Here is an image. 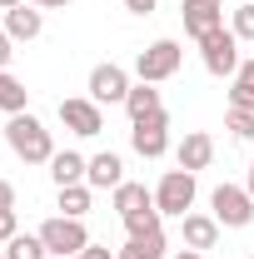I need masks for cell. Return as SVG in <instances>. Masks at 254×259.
<instances>
[{"label":"cell","instance_id":"cell-1","mask_svg":"<svg viewBox=\"0 0 254 259\" xmlns=\"http://www.w3.org/2000/svg\"><path fill=\"white\" fill-rule=\"evenodd\" d=\"M5 145H10L25 164H50V160H55L50 130L40 125L35 115H10V125H5Z\"/></svg>","mask_w":254,"mask_h":259},{"label":"cell","instance_id":"cell-2","mask_svg":"<svg viewBox=\"0 0 254 259\" xmlns=\"http://www.w3.org/2000/svg\"><path fill=\"white\" fill-rule=\"evenodd\" d=\"M190 204H194V175H190V169H164V180L155 185V209L185 220Z\"/></svg>","mask_w":254,"mask_h":259},{"label":"cell","instance_id":"cell-3","mask_svg":"<svg viewBox=\"0 0 254 259\" xmlns=\"http://www.w3.org/2000/svg\"><path fill=\"white\" fill-rule=\"evenodd\" d=\"M40 239H45V249L60 259H80V249L90 244V234L80 220H70V214H55V220H45L40 225Z\"/></svg>","mask_w":254,"mask_h":259},{"label":"cell","instance_id":"cell-4","mask_svg":"<svg viewBox=\"0 0 254 259\" xmlns=\"http://www.w3.org/2000/svg\"><path fill=\"white\" fill-rule=\"evenodd\" d=\"M199 55H204V70L209 75H239V35L234 30H209L199 40Z\"/></svg>","mask_w":254,"mask_h":259},{"label":"cell","instance_id":"cell-5","mask_svg":"<svg viewBox=\"0 0 254 259\" xmlns=\"http://www.w3.org/2000/svg\"><path fill=\"white\" fill-rule=\"evenodd\" d=\"M185 60V50L175 45V40H155L150 50H140V60H135V75L145 80V85H159V80H170L175 70Z\"/></svg>","mask_w":254,"mask_h":259},{"label":"cell","instance_id":"cell-6","mask_svg":"<svg viewBox=\"0 0 254 259\" xmlns=\"http://www.w3.org/2000/svg\"><path fill=\"white\" fill-rule=\"evenodd\" d=\"M209 204H215V220L224 229H244L254 220V194L239 190V185H220V190L209 194Z\"/></svg>","mask_w":254,"mask_h":259},{"label":"cell","instance_id":"cell-7","mask_svg":"<svg viewBox=\"0 0 254 259\" xmlns=\"http://www.w3.org/2000/svg\"><path fill=\"white\" fill-rule=\"evenodd\" d=\"M130 145H135V155L159 160V155L170 150V120H164V110H159V115H145V120H135V130H130Z\"/></svg>","mask_w":254,"mask_h":259},{"label":"cell","instance_id":"cell-8","mask_svg":"<svg viewBox=\"0 0 254 259\" xmlns=\"http://www.w3.org/2000/svg\"><path fill=\"white\" fill-rule=\"evenodd\" d=\"M125 95H130V75L120 70V65L105 60V65L90 70V100H95V105H115V100L125 105Z\"/></svg>","mask_w":254,"mask_h":259},{"label":"cell","instance_id":"cell-9","mask_svg":"<svg viewBox=\"0 0 254 259\" xmlns=\"http://www.w3.org/2000/svg\"><path fill=\"white\" fill-rule=\"evenodd\" d=\"M180 15H185V35L204 40L209 30H220V25H224V0H185Z\"/></svg>","mask_w":254,"mask_h":259},{"label":"cell","instance_id":"cell-10","mask_svg":"<svg viewBox=\"0 0 254 259\" xmlns=\"http://www.w3.org/2000/svg\"><path fill=\"white\" fill-rule=\"evenodd\" d=\"M60 120H65V130H75L80 140H90V135L105 130V115H100V105L90 95L85 100H60Z\"/></svg>","mask_w":254,"mask_h":259},{"label":"cell","instance_id":"cell-11","mask_svg":"<svg viewBox=\"0 0 254 259\" xmlns=\"http://www.w3.org/2000/svg\"><path fill=\"white\" fill-rule=\"evenodd\" d=\"M85 185L90 190H120L125 185V164H120V155H90V164H85Z\"/></svg>","mask_w":254,"mask_h":259},{"label":"cell","instance_id":"cell-12","mask_svg":"<svg viewBox=\"0 0 254 259\" xmlns=\"http://www.w3.org/2000/svg\"><path fill=\"white\" fill-rule=\"evenodd\" d=\"M175 160H180V169H190V175L209 169V160H215V140H209L204 130H194V135H185V140H180Z\"/></svg>","mask_w":254,"mask_h":259},{"label":"cell","instance_id":"cell-13","mask_svg":"<svg viewBox=\"0 0 254 259\" xmlns=\"http://www.w3.org/2000/svg\"><path fill=\"white\" fill-rule=\"evenodd\" d=\"M40 30H45L40 5H15V10H5V35H10V40H35Z\"/></svg>","mask_w":254,"mask_h":259},{"label":"cell","instance_id":"cell-14","mask_svg":"<svg viewBox=\"0 0 254 259\" xmlns=\"http://www.w3.org/2000/svg\"><path fill=\"white\" fill-rule=\"evenodd\" d=\"M215 239H220V220L215 214H185V249H215Z\"/></svg>","mask_w":254,"mask_h":259},{"label":"cell","instance_id":"cell-15","mask_svg":"<svg viewBox=\"0 0 254 259\" xmlns=\"http://www.w3.org/2000/svg\"><path fill=\"white\" fill-rule=\"evenodd\" d=\"M85 155H75V150H60V155H55V160H50V180H55V185H85Z\"/></svg>","mask_w":254,"mask_h":259},{"label":"cell","instance_id":"cell-16","mask_svg":"<svg viewBox=\"0 0 254 259\" xmlns=\"http://www.w3.org/2000/svg\"><path fill=\"white\" fill-rule=\"evenodd\" d=\"M25 105H30V90H25L10 70H0V110H5V115H25Z\"/></svg>","mask_w":254,"mask_h":259},{"label":"cell","instance_id":"cell-17","mask_svg":"<svg viewBox=\"0 0 254 259\" xmlns=\"http://www.w3.org/2000/svg\"><path fill=\"white\" fill-rule=\"evenodd\" d=\"M120 259H164V229H150V234H135Z\"/></svg>","mask_w":254,"mask_h":259},{"label":"cell","instance_id":"cell-18","mask_svg":"<svg viewBox=\"0 0 254 259\" xmlns=\"http://www.w3.org/2000/svg\"><path fill=\"white\" fill-rule=\"evenodd\" d=\"M115 209H120V220H125V214H135V209H155V194L145 190V185H120V190H115Z\"/></svg>","mask_w":254,"mask_h":259},{"label":"cell","instance_id":"cell-19","mask_svg":"<svg viewBox=\"0 0 254 259\" xmlns=\"http://www.w3.org/2000/svg\"><path fill=\"white\" fill-rule=\"evenodd\" d=\"M125 110H130V120H145V115H159L164 105H159V90H150V85L140 80V85L125 95Z\"/></svg>","mask_w":254,"mask_h":259},{"label":"cell","instance_id":"cell-20","mask_svg":"<svg viewBox=\"0 0 254 259\" xmlns=\"http://www.w3.org/2000/svg\"><path fill=\"white\" fill-rule=\"evenodd\" d=\"M60 209L70 220H85V214H90V185H65L60 190Z\"/></svg>","mask_w":254,"mask_h":259},{"label":"cell","instance_id":"cell-21","mask_svg":"<svg viewBox=\"0 0 254 259\" xmlns=\"http://www.w3.org/2000/svg\"><path fill=\"white\" fill-rule=\"evenodd\" d=\"M50 249H45V239L40 234H15L10 244H5V259H45Z\"/></svg>","mask_w":254,"mask_h":259},{"label":"cell","instance_id":"cell-22","mask_svg":"<svg viewBox=\"0 0 254 259\" xmlns=\"http://www.w3.org/2000/svg\"><path fill=\"white\" fill-rule=\"evenodd\" d=\"M125 229H130V239H135V234L159 229V209H135V214H125Z\"/></svg>","mask_w":254,"mask_h":259},{"label":"cell","instance_id":"cell-23","mask_svg":"<svg viewBox=\"0 0 254 259\" xmlns=\"http://www.w3.org/2000/svg\"><path fill=\"white\" fill-rule=\"evenodd\" d=\"M224 125H229L234 140H254V115H249V110H229V115H224Z\"/></svg>","mask_w":254,"mask_h":259},{"label":"cell","instance_id":"cell-24","mask_svg":"<svg viewBox=\"0 0 254 259\" xmlns=\"http://www.w3.org/2000/svg\"><path fill=\"white\" fill-rule=\"evenodd\" d=\"M229 30L239 35V40H254V0H249V5H239V10H234V20H229Z\"/></svg>","mask_w":254,"mask_h":259},{"label":"cell","instance_id":"cell-25","mask_svg":"<svg viewBox=\"0 0 254 259\" xmlns=\"http://www.w3.org/2000/svg\"><path fill=\"white\" fill-rule=\"evenodd\" d=\"M229 110H249V115H254V85L234 80V90H229Z\"/></svg>","mask_w":254,"mask_h":259},{"label":"cell","instance_id":"cell-26","mask_svg":"<svg viewBox=\"0 0 254 259\" xmlns=\"http://www.w3.org/2000/svg\"><path fill=\"white\" fill-rule=\"evenodd\" d=\"M20 234V220H15V209H0V244H10Z\"/></svg>","mask_w":254,"mask_h":259},{"label":"cell","instance_id":"cell-27","mask_svg":"<svg viewBox=\"0 0 254 259\" xmlns=\"http://www.w3.org/2000/svg\"><path fill=\"white\" fill-rule=\"evenodd\" d=\"M10 60H15V40H10V35L0 30V70H5Z\"/></svg>","mask_w":254,"mask_h":259},{"label":"cell","instance_id":"cell-28","mask_svg":"<svg viewBox=\"0 0 254 259\" xmlns=\"http://www.w3.org/2000/svg\"><path fill=\"white\" fill-rule=\"evenodd\" d=\"M0 209H15V185L10 180H0Z\"/></svg>","mask_w":254,"mask_h":259},{"label":"cell","instance_id":"cell-29","mask_svg":"<svg viewBox=\"0 0 254 259\" xmlns=\"http://www.w3.org/2000/svg\"><path fill=\"white\" fill-rule=\"evenodd\" d=\"M155 5H159V0H125V10H130V15H150Z\"/></svg>","mask_w":254,"mask_h":259},{"label":"cell","instance_id":"cell-30","mask_svg":"<svg viewBox=\"0 0 254 259\" xmlns=\"http://www.w3.org/2000/svg\"><path fill=\"white\" fill-rule=\"evenodd\" d=\"M80 259H115V254H110L105 244H85V249H80Z\"/></svg>","mask_w":254,"mask_h":259},{"label":"cell","instance_id":"cell-31","mask_svg":"<svg viewBox=\"0 0 254 259\" xmlns=\"http://www.w3.org/2000/svg\"><path fill=\"white\" fill-rule=\"evenodd\" d=\"M234 80H244V85H254V55H249V60H239V75H234Z\"/></svg>","mask_w":254,"mask_h":259},{"label":"cell","instance_id":"cell-32","mask_svg":"<svg viewBox=\"0 0 254 259\" xmlns=\"http://www.w3.org/2000/svg\"><path fill=\"white\" fill-rule=\"evenodd\" d=\"M30 5H40V10H65L70 0H30Z\"/></svg>","mask_w":254,"mask_h":259},{"label":"cell","instance_id":"cell-33","mask_svg":"<svg viewBox=\"0 0 254 259\" xmlns=\"http://www.w3.org/2000/svg\"><path fill=\"white\" fill-rule=\"evenodd\" d=\"M175 259H204V254H199V249H180Z\"/></svg>","mask_w":254,"mask_h":259},{"label":"cell","instance_id":"cell-34","mask_svg":"<svg viewBox=\"0 0 254 259\" xmlns=\"http://www.w3.org/2000/svg\"><path fill=\"white\" fill-rule=\"evenodd\" d=\"M15 5H25V0H0V10H15Z\"/></svg>","mask_w":254,"mask_h":259},{"label":"cell","instance_id":"cell-35","mask_svg":"<svg viewBox=\"0 0 254 259\" xmlns=\"http://www.w3.org/2000/svg\"><path fill=\"white\" fill-rule=\"evenodd\" d=\"M244 190H249V194H254V160H249V185H244Z\"/></svg>","mask_w":254,"mask_h":259},{"label":"cell","instance_id":"cell-36","mask_svg":"<svg viewBox=\"0 0 254 259\" xmlns=\"http://www.w3.org/2000/svg\"><path fill=\"white\" fill-rule=\"evenodd\" d=\"M0 259H5V249H0Z\"/></svg>","mask_w":254,"mask_h":259}]
</instances>
